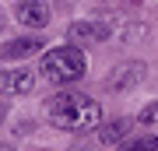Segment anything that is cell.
Instances as JSON below:
<instances>
[{"label":"cell","instance_id":"cell-8","mask_svg":"<svg viewBox=\"0 0 158 151\" xmlns=\"http://www.w3.org/2000/svg\"><path fill=\"white\" fill-rule=\"evenodd\" d=\"M144 63L141 60H134V63H123V67H119L113 78H109V88L113 91H127V88H134V84H141L144 81Z\"/></svg>","mask_w":158,"mask_h":151},{"label":"cell","instance_id":"cell-4","mask_svg":"<svg viewBox=\"0 0 158 151\" xmlns=\"http://www.w3.org/2000/svg\"><path fill=\"white\" fill-rule=\"evenodd\" d=\"M130 130H134V120L119 116V120H109V123H98L91 141H95L98 148H116V144H123V141H127Z\"/></svg>","mask_w":158,"mask_h":151},{"label":"cell","instance_id":"cell-9","mask_svg":"<svg viewBox=\"0 0 158 151\" xmlns=\"http://www.w3.org/2000/svg\"><path fill=\"white\" fill-rule=\"evenodd\" d=\"M116 151H158V137H137L127 144H116Z\"/></svg>","mask_w":158,"mask_h":151},{"label":"cell","instance_id":"cell-3","mask_svg":"<svg viewBox=\"0 0 158 151\" xmlns=\"http://www.w3.org/2000/svg\"><path fill=\"white\" fill-rule=\"evenodd\" d=\"M49 4L46 0H21V4L14 7V21L25 25V28H46L49 25Z\"/></svg>","mask_w":158,"mask_h":151},{"label":"cell","instance_id":"cell-12","mask_svg":"<svg viewBox=\"0 0 158 151\" xmlns=\"http://www.w3.org/2000/svg\"><path fill=\"white\" fill-rule=\"evenodd\" d=\"M0 151H14V148H11V144H0Z\"/></svg>","mask_w":158,"mask_h":151},{"label":"cell","instance_id":"cell-6","mask_svg":"<svg viewBox=\"0 0 158 151\" xmlns=\"http://www.w3.org/2000/svg\"><path fill=\"white\" fill-rule=\"evenodd\" d=\"M35 88V74L32 70H0V95H28Z\"/></svg>","mask_w":158,"mask_h":151},{"label":"cell","instance_id":"cell-7","mask_svg":"<svg viewBox=\"0 0 158 151\" xmlns=\"http://www.w3.org/2000/svg\"><path fill=\"white\" fill-rule=\"evenodd\" d=\"M67 39H70V46H77V42H106L109 28L102 21H74L67 28Z\"/></svg>","mask_w":158,"mask_h":151},{"label":"cell","instance_id":"cell-1","mask_svg":"<svg viewBox=\"0 0 158 151\" xmlns=\"http://www.w3.org/2000/svg\"><path fill=\"white\" fill-rule=\"evenodd\" d=\"M46 116L56 130H67V134H85V130H95L102 123V106L88 95H77V91H63V95L49 99L46 106Z\"/></svg>","mask_w":158,"mask_h":151},{"label":"cell","instance_id":"cell-5","mask_svg":"<svg viewBox=\"0 0 158 151\" xmlns=\"http://www.w3.org/2000/svg\"><path fill=\"white\" fill-rule=\"evenodd\" d=\"M46 39H39V35H21V39H11L0 46V60H25V56H35L42 53Z\"/></svg>","mask_w":158,"mask_h":151},{"label":"cell","instance_id":"cell-2","mask_svg":"<svg viewBox=\"0 0 158 151\" xmlns=\"http://www.w3.org/2000/svg\"><path fill=\"white\" fill-rule=\"evenodd\" d=\"M85 67H88L85 53H81L77 46H70V42L49 49V53L42 56V63H39L42 78L53 81V84H70V81H77L81 74H85Z\"/></svg>","mask_w":158,"mask_h":151},{"label":"cell","instance_id":"cell-10","mask_svg":"<svg viewBox=\"0 0 158 151\" xmlns=\"http://www.w3.org/2000/svg\"><path fill=\"white\" fill-rule=\"evenodd\" d=\"M141 123H148V127H158V102H148V106L141 109Z\"/></svg>","mask_w":158,"mask_h":151},{"label":"cell","instance_id":"cell-11","mask_svg":"<svg viewBox=\"0 0 158 151\" xmlns=\"http://www.w3.org/2000/svg\"><path fill=\"white\" fill-rule=\"evenodd\" d=\"M4 120H7V106L0 102V123H4Z\"/></svg>","mask_w":158,"mask_h":151}]
</instances>
